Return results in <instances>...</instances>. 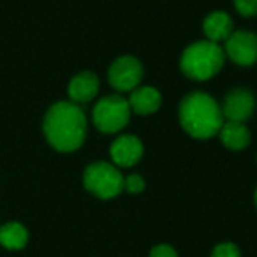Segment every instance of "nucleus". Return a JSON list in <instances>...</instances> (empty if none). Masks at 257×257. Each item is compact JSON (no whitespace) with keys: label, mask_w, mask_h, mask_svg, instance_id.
<instances>
[{"label":"nucleus","mask_w":257,"mask_h":257,"mask_svg":"<svg viewBox=\"0 0 257 257\" xmlns=\"http://www.w3.org/2000/svg\"><path fill=\"white\" fill-rule=\"evenodd\" d=\"M220 141L229 150H243L250 143V133L245 123L241 121H229L225 120L218 131Z\"/></svg>","instance_id":"ddd939ff"},{"label":"nucleus","mask_w":257,"mask_h":257,"mask_svg":"<svg viewBox=\"0 0 257 257\" xmlns=\"http://www.w3.org/2000/svg\"><path fill=\"white\" fill-rule=\"evenodd\" d=\"M234 8L241 16H255L257 15V0H234Z\"/></svg>","instance_id":"f3484780"},{"label":"nucleus","mask_w":257,"mask_h":257,"mask_svg":"<svg viewBox=\"0 0 257 257\" xmlns=\"http://www.w3.org/2000/svg\"><path fill=\"white\" fill-rule=\"evenodd\" d=\"M150 257H178V253L171 245H155L150 252Z\"/></svg>","instance_id":"a211bd4d"},{"label":"nucleus","mask_w":257,"mask_h":257,"mask_svg":"<svg viewBox=\"0 0 257 257\" xmlns=\"http://www.w3.org/2000/svg\"><path fill=\"white\" fill-rule=\"evenodd\" d=\"M107 78L113 88L118 92H133L138 88L143 79V65L138 58L134 57H120L111 64Z\"/></svg>","instance_id":"423d86ee"},{"label":"nucleus","mask_w":257,"mask_h":257,"mask_svg":"<svg viewBox=\"0 0 257 257\" xmlns=\"http://www.w3.org/2000/svg\"><path fill=\"white\" fill-rule=\"evenodd\" d=\"M127 100L131 111H134L136 114H152L161 107L162 97L161 92L154 86H138L133 90Z\"/></svg>","instance_id":"9b49d317"},{"label":"nucleus","mask_w":257,"mask_h":257,"mask_svg":"<svg viewBox=\"0 0 257 257\" xmlns=\"http://www.w3.org/2000/svg\"><path fill=\"white\" fill-rule=\"evenodd\" d=\"M253 106H255V100H253L252 93L245 88H236L225 95L224 104L220 107L224 120L245 123V120H248L252 116Z\"/></svg>","instance_id":"6e6552de"},{"label":"nucleus","mask_w":257,"mask_h":257,"mask_svg":"<svg viewBox=\"0 0 257 257\" xmlns=\"http://www.w3.org/2000/svg\"><path fill=\"white\" fill-rule=\"evenodd\" d=\"M225 60V53L217 43L211 41H197L190 44L182 55L180 67L183 74L197 81H204L217 74Z\"/></svg>","instance_id":"7ed1b4c3"},{"label":"nucleus","mask_w":257,"mask_h":257,"mask_svg":"<svg viewBox=\"0 0 257 257\" xmlns=\"http://www.w3.org/2000/svg\"><path fill=\"white\" fill-rule=\"evenodd\" d=\"M203 30L206 39L211 43L227 41V37L232 34V20L225 11H213L204 18Z\"/></svg>","instance_id":"f8f14e48"},{"label":"nucleus","mask_w":257,"mask_h":257,"mask_svg":"<svg viewBox=\"0 0 257 257\" xmlns=\"http://www.w3.org/2000/svg\"><path fill=\"white\" fill-rule=\"evenodd\" d=\"M111 159L114 166L120 168H133L143 157V143L136 136H120L113 141L109 148Z\"/></svg>","instance_id":"1a4fd4ad"},{"label":"nucleus","mask_w":257,"mask_h":257,"mask_svg":"<svg viewBox=\"0 0 257 257\" xmlns=\"http://www.w3.org/2000/svg\"><path fill=\"white\" fill-rule=\"evenodd\" d=\"M99 92V79L93 72H79L69 83V97L74 104L90 102Z\"/></svg>","instance_id":"9d476101"},{"label":"nucleus","mask_w":257,"mask_h":257,"mask_svg":"<svg viewBox=\"0 0 257 257\" xmlns=\"http://www.w3.org/2000/svg\"><path fill=\"white\" fill-rule=\"evenodd\" d=\"M44 136L58 152H74L83 145L86 136V116L74 102L62 100L48 109L44 116Z\"/></svg>","instance_id":"f257e3e1"},{"label":"nucleus","mask_w":257,"mask_h":257,"mask_svg":"<svg viewBox=\"0 0 257 257\" xmlns=\"http://www.w3.org/2000/svg\"><path fill=\"white\" fill-rule=\"evenodd\" d=\"M123 176L114 164L93 162L85 169L83 183L90 194L100 199H113L123 190Z\"/></svg>","instance_id":"20e7f679"},{"label":"nucleus","mask_w":257,"mask_h":257,"mask_svg":"<svg viewBox=\"0 0 257 257\" xmlns=\"http://www.w3.org/2000/svg\"><path fill=\"white\" fill-rule=\"evenodd\" d=\"M131 106L125 97L106 95L93 107V123L99 131L106 134H114L128 123L131 118Z\"/></svg>","instance_id":"39448f33"},{"label":"nucleus","mask_w":257,"mask_h":257,"mask_svg":"<svg viewBox=\"0 0 257 257\" xmlns=\"http://www.w3.org/2000/svg\"><path fill=\"white\" fill-rule=\"evenodd\" d=\"M253 201H255V206H257V189H255V196H253Z\"/></svg>","instance_id":"6ab92c4d"},{"label":"nucleus","mask_w":257,"mask_h":257,"mask_svg":"<svg viewBox=\"0 0 257 257\" xmlns=\"http://www.w3.org/2000/svg\"><path fill=\"white\" fill-rule=\"evenodd\" d=\"M224 53L238 65H252L257 62V36L252 32H232L225 41Z\"/></svg>","instance_id":"0eeeda50"},{"label":"nucleus","mask_w":257,"mask_h":257,"mask_svg":"<svg viewBox=\"0 0 257 257\" xmlns=\"http://www.w3.org/2000/svg\"><path fill=\"white\" fill-rule=\"evenodd\" d=\"M224 121L222 107L204 92L189 93L180 104V123L196 140H210L217 136Z\"/></svg>","instance_id":"f03ea898"},{"label":"nucleus","mask_w":257,"mask_h":257,"mask_svg":"<svg viewBox=\"0 0 257 257\" xmlns=\"http://www.w3.org/2000/svg\"><path fill=\"white\" fill-rule=\"evenodd\" d=\"M29 243V231L20 222H8L0 227V245L8 250H22Z\"/></svg>","instance_id":"4468645a"},{"label":"nucleus","mask_w":257,"mask_h":257,"mask_svg":"<svg viewBox=\"0 0 257 257\" xmlns=\"http://www.w3.org/2000/svg\"><path fill=\"white\" fill-rule=\"evenodd\" d=\"M211 257H239V248L234 243H218L211 252Z\"/></svg>","instance_id":"2eb2a0df"},{"label":"nucleus","mask_w":257,"mask_h":257,"mask_svg":"<svg viewBox=\"0 0 257 257\" xmlns=\"http://www.w3.org/2000/svg\"><path fill=\"white\" fill-rule=\"evenodd\" d=\"M123 189L131 194H140L145 189V180L140 175H131L123 180Z\"/></svg>","instance_id":"dca6fc26"}]
</instances>
